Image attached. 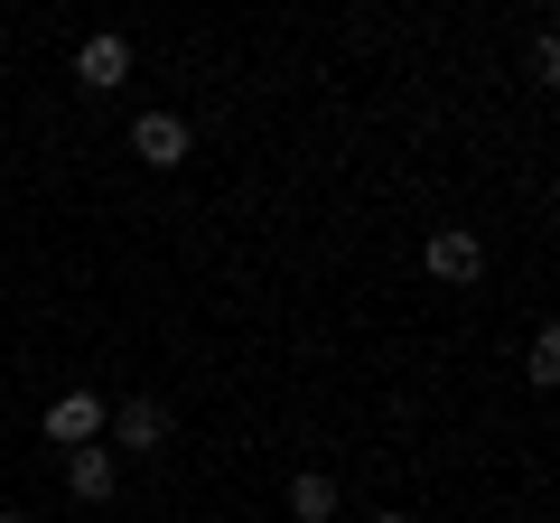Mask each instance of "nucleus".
I'll return each instance as SVG.
<instances>
[{"label":"nucleus","instance_id":"nucleus-1","mask_svg":"<svg viewBox=\"0 0 560 523\" xmlns=\"http://www.w3.org/2000/svg\"><path fill=\"white\" fill-rule=\"evenodd\" d=\"M103 430H113V440L131 449V458H160L178 421H168V403H160V393H121V403L103 411ZM121 449H113V458H121Z\"/></svg>","mask_w":560,"mask_h":523},{"label":"nucleus","instance_id":"nucleus-2","mask_svg":"<svg viewBox=\"0 0 560 523\" xmlns=\"http://www.w3.org/2000/svg\"><path fill=\"white\" fill-rule=\"evenodd\" d=\"M420 262H430V281H448V290L486 281V243L467 234V224H430V243H420Z\"/></svg>","mask_w":560,"mask_h":523},{"label":"nucleus","instance_id":"nucleus-3","mask_svg":"<svg viewBox=\"0 0 560 523\" xmlns=\"http://www.w3.org/2000/svg\"><path fill=\"white\" fill-rule=\"evenodd\" d=\"M121 75H131V38H121V28H94V38L75 47V84L84 94H113Z\"/></svg>","mask_w":560,"mask_h":523},{"label":"nucleus","instance_id":"nucleus-4","mask_svg":"<svg viewBox=\"0 0 560 523\" xmlns=\"http://www.w3.org/2000/svg\"><path fill=\"white\" fill-rule=\"evenodd\" d=\"M103 411H113L103 393H57V403H47V440H57V449H94L103 440Z\"/></svg>","mask_w":560,"mask_h":523},{"label":"nucleus","instance_id":"nucleus-5","mask_svg":"<svg viewBox=\"0 0 560 523\" xmlns=\"http://www.w3.org/2000/svg\"><path fill=\"white\" fill-rule=\"evenodd\" d=\"M131 150H140V168H178L187 150H197V131H187L178 113H140L131 121Z\"/></svg>","mask_w":560,"mask_h":523},{"label":"nucleus","instance_id":"nucleus-6","mask_svg":"<svg viewBox=\"0 0 560 523\" xmlns=\"http://www.w3.org/2000/svg\"><path fill=\"white\" fill-rule=\"evenodd\" d=\"M66 486H75L84 504H103L121 486V458H113V449H66Z\"/></svg>","mask_w":560,"mask_h":523},{"label":"nucleus","instance_id":"nucleus-7","mask_svg":"<svg viewBox=\"0 0 560 523\" xmlns=\"http://www.w3.org/2000/svg\"><path fill=\"white\" fill-rule=\"evenodd\" d=\"M337 477H327V467H300V477H290V523H337Z\"/></svg>","mask_w":560,"mask_h":523},{"label":"nucleus","instance_id":"nucleus-8","mask_svg":"<svg viewBox=\"0 0 560 523\" xmlns=\"http://www.w3.org/2000/svg\"><path fill=\"white\" fill-rule=\"evenodd\" d=\"M523 383H541V393L560 383V337H551V327H541V337H533V356H523Z\"/></svg>","mask_w":560,"mask_h":523},{"label":"nucleus","instance_id":"nucleus-9","mask_svg":"<svg viewBox=\"0 0 560 523\" xmlns=\"http://www.w3.org/2000/svg\"><path fill=\"white\" fill-rule=\"evenodd\" d=\"M0 523H28V514H20V504H0Z\"/></svg>","mask_w":560,"mask_h":523},{"label":"nucleus","instance_id":"nucleus-10","mask_svg":"<svg viewBox=\"0 0 560 523\" xmlns=\"http://www.w3.org/2000/svg\"><path fill=\"white\" fill-rule=\"evenodd\" d=\"M374 523H411V514H374Z\"/></svg>","mask_w":560,"mask_h":523}]
</instances>
